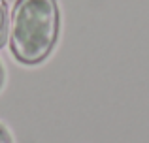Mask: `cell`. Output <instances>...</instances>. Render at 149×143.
I'll use <instances>...</instances> for the list:
<instances>
[{
    "instance_id": "6da1fadb",
    "label": "cell",
    "mask_w": 149,
    "mask_h": 143,
    "mask_svg": "<svg viewBox=\"0 0 149 143\" xmlns=\"http://www.w3.org/2000/svg\"><path fill=\"white\" fill-rule=\"evenodd\" d=\"M8 38L15 59L21 62L38 64L47 59L58 38L57 0H17Z\"/></svg>"
},
{
    "instance_id": "7a4b0ae2",
    "label": "cell",
    "mask_w": 149,
    "mask_h": 143,
    "mask_svg": "<svg viewBox=\"0 0 149 143\" xmlns=\"http://www.w3.org/2000/svg\"><path fill=\"white\" fill-rule=\"evenodd\" d=\"M8 28H10V19H8V6L4 0H0V47H4L8 40Z\"/></svg>"
},
{
    "instance_id": "3957f363",
    "label": "cell",
    "mask_w": 149,
    "mask_h": 143,
    "mask_svg": "<svg viewBox=\"0 0 149 143\" xmlns=\"http://www.w3.org/2000/svg\"><path fill=\"white\" fill-rule=\"evenodd\" d=\"M0 143H11V140H10V136H8L6 128H4L2 124H0Z\"/></svg>"
},
{
    "instance_id": "277c9868",
    "label": "cell",
    "mask_w": 149,
    "mask_h": 143,
    "mask_svg": "<svg viewBox=\"0 0 149 143\" xmlns=\"http://www.w3.org/2000/svg\"><path fill=\"white\" fill-rule=\"evenodd\" d=\"M0 83H2V68H0Z\"/></svg>"
}]
</instances>
